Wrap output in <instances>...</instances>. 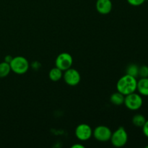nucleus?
<instances>
[{
    "instance_id": "nucleus-1",
    "label": "nucleus",
    "mask_w": 148,
    "mask_h": 148,
    "mask_svg": "<svg viewBox=\"0 0 148 148\" xmlns=\"http://www.w3.org/2000/svg\"><path fill=\"white\" fill-rule=\"evenodd\" d=\"M137 79L134 77L126 74L118 80L116 84L117 91L124 95L135 92L137 90Z\"/></svg>"
},
{
    "instance_id": "nucleus-2",
    "label": "nucleus",
    "mask_w": 148,
    "mask_h": 148,
    "mask_svg": "<svg viewBox=\"0 0 148 148\" xmlns=\"http://www.w3.org/2000/svg\"><path fill=\"white\" fill-rule=\"evenodd\" d=\"M11 70L17 75H23L28 71L30 65L27 59L22 56L12 58L10 63Z\"/></svg>"
},
{
    "instance_id": "nucleus-3",
    "label": "nucleus",
    "mask_w": 148,
    "mask_h": 148,
    "mask_svg": "<svg viewBox=\"0 0 148 148\" xmlns=\"http://www.w3.org/2000/svg\"><path fill=\"white\" fill-rule=\"evenodd\" d=\"M124 104L129 110L137 111L143 106V99L140 94L134 92L125 95Z\"/></svg>"
},
{
    "instance_id": "nucleus-4",
    "label": "nucleus",
    "mask_w": 148,
    "mask_h": 148,
    "mask_svg": "<svg viewBox=\"0 0 148 148\" xmlns=\"http://www.w3.org/2000/svg\"><path fill=\"white\" fill-rule=\"evenodd\" d=\"M110 140L114 147H122L128 142V134L124 127H119L114 133H112Z\"/></svg>"
},
{
    "instance_id": "nucleus-5",
    "label": "nucleus",
    "mask_w": 148,
    "mask_h": 148,
    "mask_svg": "<svg viewBox=\"0 0 148 148\" xmlns=\"http://www.w3.org/2000/svg\"><path fill=\"white\" fill-rule=\"evenodd\" d=\"M72 64H73L72 56L66 52L60 53L56 57V61H55V64L56 67L60 69L63 72L72 67Z\"/></svg>"
},
{
    "instance_id": "nucleus-6",
    "label": "nucleus",
    "mask_w": 148,
    "mask_h": 148,
    "mask_svg": "<svg viewBox=\"0 0 148 148\" xmlns=\"http://www.w3.org/2000/svg\"><path fill=\"white\" fill-rule=\"evenodd\" d=\"M111 130L108 127L104 125L98 126L94 130H92V135L94 138L99 142L105 143L110 140L111 137Z\"/></svg>"
},
{
    "instance_id": "nucleus-7",
    "label": "nucleus",
    "mask_w": 148,
    "mask_h": 148,
    "mask_svg": "<svg viewBox=\"0 0 148 148\" xmlns=\"http://www.w3.org/2000/svg\"><path fill=\"white\" fill-rule=\"evenodd\" d=\"M63 78L64 82L69 86H76L81 80L79 72L72 68H69L64 71V73H63Z\"/></svg>"
},
{
    "instance_id": "nucleus-8",
    "label": "nucleus",
    "mask_w": 148,
    "mask_h": 148,
    "mask_svg": "<svg viewBox=\"0 0 148 148\" xmlns=\"http://www.w3.org/2000/svg\"><path fill=\"white\" fill-rule=\"evenodd\" d=\"M92 135V130L90 125L87 124H81L76 127L75 136L80 141H87Z\"/></svg>"
},
{
    "instance_id": "nucleus-9",
    "label": "nucleus",
    "mask_w": 148,
    "mask_h": 148,
    "mask_svg": "<svg viewBox=\"0 0 148 148\" xmlns=\"http://www.w3.org/2000/svg\"><path fill=\"white\" fill-rule=\"evenodd\" d=\"M112 2L111 0H97L95 7L100 14H108L112 10Z\"/></svg>"
},
{
    "instance_id": "nucleus-10",
    "label": "nucleus",
    "mask_w": 148,
    "mask_h": 148,
    "mask_svg": "<svg viewBox=\"0 0 148 148\" xmlns=\"http://www.w3.org/2000/svg\"><path fill=\"white\" fill-rule=\"evenodd\" d=\"M137 90L143 96H148V77L140 78L137 81Z\"/></svg>"
},
{
    "instance_id": "nucleus-11",
    "label": "nucleus",
    "mask_w": 148,
    "mask_h": 148,
    "mask_svg": "<svg viewBox=\"0 0 148 148\" xmlns=\"http://www.w3.org/2000/svg\"><path fill=\"white\" fill-rule=\"evenodd\" d=\"M49 79L51 81L57 82L63 77V71L56 66V67L51 69L49 73Z\"/></svg>"
},
{
    "instance_id": "nucleus-12",
    "label": "nucleus",
    "mask_w": 148,
    "mask_h": 148,
    "mask_svg": "<svg viewBox=\"0 0 148 148\" xmlns=\"http://www.w3.org/2000/svg\"><path fill=\"white\" fill-rule=\"evenodd\" d=\"M124 98H125V95L117 91L116 92H114L111 95L110 101H111V103L114 104V105L120 106L124 104Z\"/></svg>"
},
{
    "instance_id": "nucleus-13",
    "label": "nucleus",
    "mask_w": 148,
    "mask_h": 148,
    "mask_svg": "<svg viewBox=\"0 0 148 148\" xmlns=\"http://www.w3.org/2000/svg\"><path fill=\"white\" fill-rule=\"evenodd\" d=\"M146 118L145 117V116H143V114H137L133 116L132 121V124H134L135 127H143V125L145 124L146 121Z\"/></svg>"
},
{
    "instance_id": "nucleus-14",
    "label": "nucleus",
    "mask_w": 148,
    "mask_h": 148,
    "mask_svg": "<svg viewBox=\"0 0 148 148\" xmlns=\"http://www.w3.org/2000/svg\"><path fill=\"white\" fill-rule=\"evenodd\" d=\"M11 71L10 64L6 62L0 63V77L3 78L8 76Z\"/></svg>"
},
{
    "instance_id": "nucleus-15",
    "label": "nucleus",
    "mask_w": 148,
    "mask_h": 148,
    "mask_svg": "<svg viewBox=\"0 0 148 148\" xmlns=\"http://www.w3.org/2000/svg\"><path fill=\"white\" fill-rule=\"evenodd\" d=\"M138 73L139 66L137 64H132L129 65L127 66V69H126V74L134 77L136 78L138 77Z\"/></svg>"
},
{
    "instance_id": "nucleus-16",
    "label": "nucleus",
    "mask_w": 148,
    "mask_h": 148,
    "mask_svg": "<svg viewBox=\"0 0 148 148\" xmlns=\"http://www.w3.org/2000/svg\"><path fill=\"white\" fill-rule=\"evenodd\" d=\"M138 77H140V78L148 77V66L143 65L141 66H139Z\"/></svg>"
},
{
    "instance_id": "nucleus-17",
    "label": "nucleus",
    "mask_w": 148,
    "mask_h": 148,
    "mask_svg": "<svg viewBox=\"0 0 148 148\" xmlns=\"http://www.w3.org/2000/svg\"><path fill=\"white\" fill-rule=\"evenodd\" d=\"M127 2L132 6H134V7H139V6H141L145 2L146 0H127Z\"/></svg>"
},
{
    "instance_id": "nucleus-18",
    "label": "nucleus",
    "mask_w": 148,
    "mask_h": 148,
    "mask_svg": "<svg viewBox=\"0 0 148 148\" xmlns=\"http://www.w3.org/2000/svg\"><path fill=\"white\" fill-rule=\"evenodd\" d=\"M142 128H143V132L144 135L148 138V120H146L145 123Z\"/></svg>"
},
{
    "instance_id": "nucleus-19",
    "label": "nucleus",
    "mask_w": 148,
    "mask_h": 148,
    "mask_svg": "<svg viewBox=\"0 0 148 148\" xmlns=\"http://www.w3.org/2000/svg\"><path fill=\"white\" fill-rule=\"evenodd\" d=\"M12 57H11L10 56H7L5 57V59H4V62H7V63L10 64V62L12 61Z\"/></svg>"
},
{
    "instance_id": "nucleus-20",
    "label": "nucleus",
    "mask_w": 148,
    "mask_h": 148,
    "mask_svg": "<svg viewBox=\"0 0 148 148\" xmlns=\"http://www.w3.org/2000/svg\"><path fill=\"white\" fill-rule=\"evenodd\" d=\"M84 147H85L80 144H75V145H73L72 146V148H84Z\"/></svg>"
},
{
    "instance_id": "nucleus-21",
    "label": "nucleus",
    "mask_w": 148,
    "mask_h": 148,
    "mask_svg": "<svg viewBox=\"0 0 148 148\" xmlns=\"http://www.w3.org/2000/svg\"><path fill=\"white\" fill-rule=\"evenodd\" d=\"M146 148H148V145H147V146H146V147H145Z\"/></svg>"
}]
</instances>
